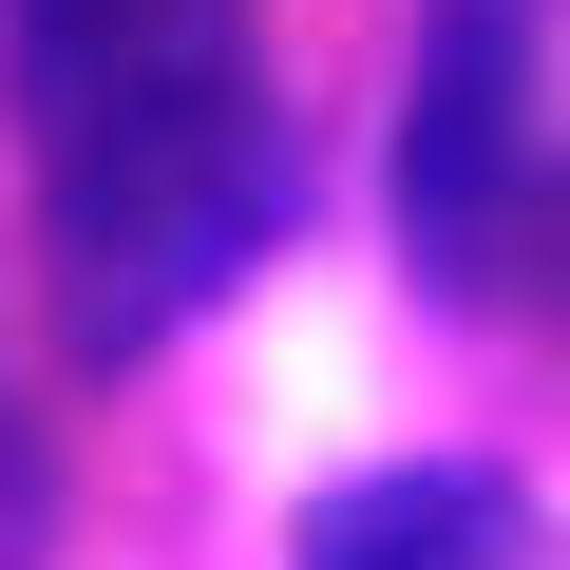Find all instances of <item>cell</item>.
<instances>
[{"instance_id":"obj_1","label":"cell","mask_w":570,"mask_h":570,"mask_svg":"<svg viewBox=\"0 0 570 570\" xmlns=\"http://www.w3.org/2000/svg\"><path fill=\"white\" fill-rule=\"evenodd\" d=\"M0 96L39 134L96 362L171 343L209 285L266 266L285 209H305V134H285V77H266V0H0Z\"/></svg>"},{"instance_id":"obj_2","label":"cell","mask_w":570,"mask_h":570,"mask_svg":"<svg viewBox=\"0 0 570 570\" xmlns=\"http://www.w3.org/2000/svg\"><path fill=\"white\" fill-rule=\"evenodd\" d=\"M532 171H551V0H438L400 58V266L438 305H494Z\"/></svg>"},{"instance_id":"obj_3","label":"cell","mask_w":570,"mask_h":570,"mask_svg":"<svg viewBox=\"0 0 570 570\" xmlns=\"http://www.w3.org/2000/svg\"><path fill=\"white\" fill-rule=\"evenodd\" d=\"M285 570H532V494L494 456H381V475L305 494Z\"/></svg>"}]
</instances>
